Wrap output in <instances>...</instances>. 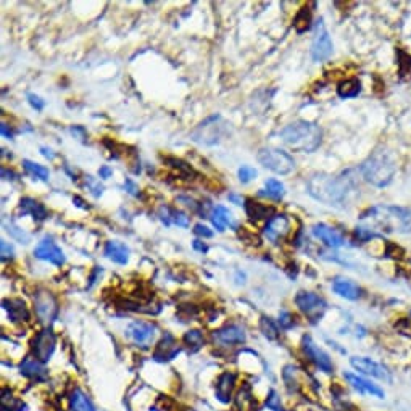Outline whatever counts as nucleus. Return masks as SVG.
Here are the masks:
<instances>
[{
  "label": "nucleus",
  "mask_w": 411,
  "mask_h": 411,
  "mask_svg": "<svg viewBox=\"0 0 411 411\" xmlns=\"http://www.w3.org/2000/svg\"><path fill=\"white\" fill-rule=\"evenodd\" d=\"M0 129H2V136L7 137V139H11V137H13V133H11V129L9 128L7 123H2V126H0Z\"/></svg>",
  "instance_id": "09e8293b"
},
{
  "label": "nucleus",
  "mask_w": 411,
  "mask_h": 411,
  "mask_svg": "<svg viewBox=\"0 0 411 411\" xmlns=\"http://www.w3.org/2000/svg\"><path fill=\"white\" fill-rule=\"evenodd\" d=\"M124 187H126V190H128V192H129L131 195H136V197H137V195H139V187H137L136 184H134L133 181H131V180L124 181Z\"/></svg>",
  "instance_id": "a18cd8bd"
},
{
  "label": "nucleus",
  "mask_w": 411,
  "mask_h": 411,
  "mask_svg": "<svg viewBox=\"0 0 411 411\" xmlns=\"http://www.w3.org/2000/svg\"><path fill=\"white\" fill-rule=\"evenodd\" d=\"M344 379L347 380V384L356 392V394L369 398H376V400H384L385 398L384 387H380L379 384L374 383V380L361 376L358 373H345Z\"/></svg>",
  "instance_id": "9d476101"
},
{
  "label": "nucleus",
  "mask_w": 411,
  "mask_h": 411,
  "mask_svg": "<svg viewBox=\"0 0 411 411\" xmlns=\"http://www.w3.org/2000/svg\"><path fill=\"white\" fill-rule=\"evenodd\" d=\"M397 171V163L394 155L390 152L379 148V150L373 152V155L365 160L361 165V176L365 181L373 184L376 187H384L390 181L394 180Z\"/></svg>",
  "instance_id": "20e7f679"
},
{
  "label": "nucleus",
  "mask_w": 411,
  "mask_h": 411,
  "mask_svg": "<svg viewBox=\"0 0 411 411\" xmlns=\"http://www.w3.org/2000/svg\"><path fill=\"white\" fill-rule=\"evenodd\" d=\"M166 162H168L170 166H172V168H176L177 171H180V175H181V176H187V177H190V176H194V175H195L194 170H192V166L187 165V163H184L182 160L168 158V160H166Z\"/></svg>",
  "instance_id": "f704fd0d"
},
{
  "label": "nucleus",
  "mask_w": 411,
  "mask_h": 411,
  "mask_svg": "<svg viewBox=\"0 0 411 411\" xmlns=\"http://www.w3.org/2000/svg\"><path fill=\"white\" fill-rule=\"evenodd\" d=\"M99 175H100V177H104V180H109V177L113 175V170L110 168V166L105 165L99 170Z\"/></svg>",
  "instance_id": "49530a36"
},
{
  "label": "nucleus",
  "mask_w": 411,
  "mask_h": 411,
  "mask_svg": "<svg viewBox=\"0 0 411 411\" xmlns=\"http://www.w3.org/2000/svg\"><path fill=\"white\" fill-rule=\"evenodd\" d=\"M40 152H43V155H44L45 158H53V157H55L50 148H47V147H40Z\"/></svg>",
  "instance_id": "3c124183"
},
{
  "label": "nucleus",
  "mask_w": 411,
  "mask_h": 411,
  "mask_svg": "<svg viewBox=\"0 0 411 411\" xmlns=\"http://www.w3.org/2000/svg\"><path fill=\"white\" fill-rule=\"evenodd\" d=\"M158 217L166 226L177 224V226H182V228H187L189 226V217H186V213L175 210V208L162 207L158 210Z\"/></svg>",
  "instance_id": "393cba45"
},
{
  "label": "nucleus",
  "mask_w": 411,
  "mask_h": 411,
  "mask_svg": "<svg viewBox=\"0 0 411 411\" xmlns=\"http://www.w3.org/2000/svg\"><path fill=\"white\" fill-rule=\"evenodd\" d=\"M18 212L21 214H29V217H33L34 221L38 223H43L44 219H47L49 217V213H47V208L40 204V202L34 200V199H21L20 205H18Z\"/></svg>",
  "instance_id": "4be33fe9"
},
{
  "label": "nucleus",
  "mask_w": 411,
  "mask_h": 411,
  "mask_svg": "<svg viewBox=\"0 0 411 411\" xmlns=\"http://www.w3.org/2000/svg\"><path fill=\"white\" fill-rule=\"evenodd\" d=\"M295 305L303 314H305L309 323L313 324H317L323 319L327 309V303L323 297L314 294V292L305 290H300L299 294L295 295Z\"/></svg>",
  "instance_id": "6e6552de"
},
{
  "label": "nucleus",
  "mask_w": 411,
  "mask_h": 411,
  "mask_svg": "<svg viewBox=\"0 0 411 411\" xmlns=\"http://www.w3.org/2000/svg\"><path fill=\"white\" fill-rule=\"evenodd\" d=\"M192 247L197 250V252H202V253H205L207 250H208V247H207V243H204L202 241H194V243H192Z\"/></svg>",
  "instance_id": "de8ad7c7"
},
{
  "label": "nucleus",
  "mask_w": 411,
  "mask_h": 411,
  "mask_svg": "<svg viewBox=\"0 0 411 411\" xmlns=\"http://www.w3.org/2000/svg\"><path fill=\"white\" fill-rule=\"evenodd\" d=\"M184 344L187 345V347L190 349V350H199L202 345H204V342H205V339H204V334H202L200 331H197V329H192V331H189V332H186V334H184Z\"/></svg>",
  "instance_id": "473e14b6"
},
{
  "label": "nucleus",
  "mask_w": 411,
  "mask_h": 411,
  "mask_svg": "<svg viewBox=\"0 0 411 411\" xmlns=\"http://www.w3.org/2000/svg\"><path fill=\"white\" fill-rule=\"evenodd\" d=\"M34 312L40 323L50 324L58 314V302L49 290H38L34 294Z\"/></svg>",
  "instance_id": "1a4fd4ad"
},
{
  "label": "nucleus",
  "mask_w": 411,
  "mask_h": 411,
  "mask_svg": "<svg viewBox=\"0 0 411 411\" xmlns=\"http://www.w3.org/2000/svg\"><path fill=\"white\" fill-rule=\"evenodd\" d=\"M2 305L7 309L9 318L10 321H13V323H26L29 319V309L21 299H5Z\"/></svg>",
  "instance_id": "412c9836"
},
{
  "label": "nucleus",
  "mask_w": 411,
  "mask_h": 411,
  "mask_svg": "<svg viewBox=\"0 0 411 411\" xmlns=\"http://www.w3.org/2000/svg\"><path fill=\"white\" fill-rule=\"evenodd\" d=\"M302 350H303V354H305L307 358L312 361L318 369H321L323 373L329 374V373L334 371V363H332L331 356L327 355L323 349H319L317 342H314L309 336H303Z\"/></svg>",
  "instance_id": "9b49d317"
},
{
  "label": "nucleus",
  "mask_w": 411,
  "mask_h": 411,
  "mask_svg": "<svg viewBox=\"0 0 411 411\" xmlns=\"http://www.w3.org/2000/svg\"><path fill=\"white\" fill-rule=\"evenodd\" d=\"M290 231L292 221L287 214H274L263 229L266 239L273 243H279L281 241H284L285 237L290 234Z\"/></svg>",
  "instance_id": "4468645a"
},
{
  "label": "nucleus",
  "mask_w": 411,
  "mask_h": 411,
  "mask_svg": "<svg viewBox=\"0 0 411 411\" xmlns=\"http://www.w3.org/2000/svg\"><path fill=\"white\" fill-rule=\"evenodd\" d=\"M246 212H247V217L252 218V219H265V218H270L271 214L274 213V208L271 207H266L263 204H258V202H255L252 199H247L246 204ZM273 218V217H271Z\"/></svg>",
  "instance_id": "cd10ccee"
},
{
  "label": "nucleus",
  "mask_w": 411,
  "mask_h": 411,
  "mask_svg": "<svg viewBox=\"0 0 411 411\" xmlns=\"http://www.w3.org/2000/svg\"><path fill=\"white\" fill-rule=\"evenodd\" d=\"M279 324H281V327H284V329H289V327L294 326L292 314L287 312H283L281 314H279Z\"/></svg>",
  "instance_id": "37998d69"
},
{
  "label": "nucleus",
  "mask_w": 411,
  "mask_h": 411,
  "mask_svg": "<svg viewBox=\"0 0 411 411\" xmlns=\"http://www.w3.org/2000/svg\"><path fill=\"white\" fill-rule=\"evenodd\" d=\"M105 257L118 265H126L129 261V248L120 241H110L105 246Z\"/></svg>",
  "instance_id": "5701e85b"
},
{
  "label": "nucleus",
  "mask_w": 411,
  "mask_h": 411,
  "mask_svg": "<svg viewBox=\"0 0 411 411\" xmlns=\"http://www.w3.org/2000/svg\"><path fill=\"white\" fill-rule=\"evenodd\" d=\"M410 318H411V309H410Z\"/></svg>",
  "instance_id": "603ef678"
},
{
  "label": "nucleus",
  "mask_w": 411,
  "mask_h": 411,
  "mask_svg": "<svg viewBox=\"0 0 411 411\" xmlns=\"http://www.w3.org/2000/svg\"><path fill=\"white\" fill-rule=\"evenodd\" d=\"M21 374L29 379L35 380H43L47 378V369L44 368V363H40L39 360H35L34 356H28L21 361Z\"/></svg>",
  "instance_id": "b1692460"
},
{
  "label": "nucleus",
  "mask_w": 411,
  "mask_h": 411,
  "mask_svg": "<svg viewBox=\"0 0 411 411\" xmlns=\"http://www.w3.org/2000/svg\"><path fill=\"white\" fill-rule=\"evenodd\" d=\"M210 218H212L213 226H214V228H217L219 232L226 231V228H228L229 224H232V213L228 210V208L223 207V205L214 207L213 210H212Z\"/></svg>",
  "instance_id": "bb28decb"
},
{
  "label": "nucleus",
  "mask_w": 411,
  "mask_h": 411,
  "mask_svg": "<svg viewBox=\"0 0 411 411\" xmlns=\"http://www.w3.org/2000/svg\"><path fill=\"white\" fill-rule=\"evenodd\" d=\"M294 26H295V29L299 33H303L305 29L309 28V11H308V9H302L299 11V15L295 16Z\"/></svg>",
  "instance_id": "c9c22d12"
},
{
  "label": "nucleus",
  "mask_w": 411,
  "mask_h": 411,
  "mask_svg": "<svg viewBox=\"0 0 411 411\" xmlns=\"http://www.w3.org/2000/svg\"><path fill=\"white\" fill-rule=\"evenodd\" d=\"M234 385H236V374L223 373L221 376L218 378L217 383V397L219 400L229 402L232 390H234Z\"/></svg>",
  "instance_id": "a878e982"
},
{
  "label": "nucleus",
  "mask_w": 411,
  "mask_h": 411,
  "mask_svg": "<svg viewBox=\"0 0 411 411\" xmlns=\"http://www.w3.org/2000/svg\"><path fill=\"white\" fill-rule=\"evenodd\" d=\"M354 189L355 184L347 176L314 175L308 181L309 195L331 207H344Z\"/></svg>",
  "instance_id": "f03ea898"
},
{
  "label": "nucleus",
  "mask_w": 411,
  "mask_h": 411,
  "mask_svg": "<svg viewBox=\"0 0 411 411\" xmlns=\"http://www.w3.org/2000/svg\"><path fill=\"white\" fill-rule=\"evenodd\" d=\"M34 257L55 266H62L65 263V253L63 250L57 246L52 239H44L39 242V246L34 248Z\"/></svg>",
  "instance_id": "2eb2a0df"
},
{
  "label": "nucleus",
  "mask_w": 411,
  "mask_h": 411,
  "mask_svg": "<svg viewBox=\"0 0 411 411\" xmlns=\"http://www.w3.org/2000/svg\"><path fill=\"white\" fill-rule=\"evenodd\" d=\"M4 226H5V231H7L11 237H15L16 241H20L21 243H28V242H29V236L26 234L25 231L18 228L16 224H13V223H10V224L4 223Z\"/></svg>",
  "instance_id": "e433bc0d"
},
{
  "label": "nucleus",
  "mask_w": 411,
  "mask_h": 411,
  "mask_svg": "<svg viewBox=\"0 0 411 411\" xmlns=\"http://www.w3.org/2000/svg\"><path fill=\"white\" fill-rule=\"evenodd\" d=\"M284 194V184L278 180H268L265 182V189L260 190V195H266L273 200H281Z\"/></svg>",
  "instance_id": "7c9ffc66"
},
{
  "label": "nucleus",
  "mask_w": 411,
  "mask_h": 411,
  "mask_svg": "<svg viewBox=\"0 0 411 411\" xmlns=\"http://www.w3.org/2000/svg\"><path fill=\"white\" fill-rule=\"evenodd\" d=\"M126 334L133 339L136 344L147 345L155 336V326L150 323H144V321H134V323L128 327Z\"/></svg>",
  "instance_id": "a211bd4d"
},
{
  "label": "nucleus",
  "mask_w": 411,
  "mask_h": 411,
  "mask_svg": "<svg viewBox=\"0 0 411 411\" xmlns=\"http://www.w3.org/2000/svg\"><path fill=\"white\" fill-rule=\"evenodd\" d=\"M268 408L273 410V411H283V403H281V398L278 397V394L274 390L270 392V397H268L266 400Z\"/></svg>",
  "instance_id": "a19ab883"
},
{
  "label": "nucleus",
  "mask_w": 411,
  "mask_h": 411,
  "mask_svg": "<svg viewBox=\"0 0 411 411\" xmlns=\"http://www.w3.org/2000/svg\"><path fill=\"white\" fill-rule=\"evenodd\" d=\"M194 232L197 236H200V237H212L213 236V231L208 229L207 226H204V224H195Z\"/></svg>",
  "instance_id": "c03bdc74"
},
{
  "label": "nucleus",
  "mask_w": 411,
  "mask_h": 411,
  "mask_svg": "<svg viewBox=\"0 0 411 411\" xmlns=\"http://www.w3.org/2000/svg\"><path fill=\"white\" fill-rule=\"evenodd\" d=\"M279 137L292 150L302 153H312L323 142V129L317 123L299 120L285 126Z\"/></svg>",
  "instance_id": "7ed1b4c3"
},
{
  "label": "nucleus",
  "mask_w": 411,
  "mask_h": 411,
  "mask_svg": "<svg viewBox=\"0 0 411 411\" xmlns=\"http://www.w3.org/2000/svg\"><path fill=\"white\" fill-rule=\"evenodd\" d=\"M23 168H25L28 175H31L33 177H38L40 181H49L50 172L43 165L34 163L31 160H23Z\"/></svg>",
  "instance_id": "2f4dec72"
},
{
  "label": "nucleus",
  "mask_w": 411,
  "mask_h": 411,
  "mask_svg": "<svg viewBox=\"0 0 411 411\" xmlns=\"http://www.w3.org/2000/svg\"><path fill=\"white\" fill-rule=\"evenodd\" d=\"M246 331L243 327L231 324V326H224L221 329L213 332V341L214 344L221 345V347H231V345H237L246 342Z\"/></svg>",
  "instance_id": "dca6fc26"
},
{
  "label": "nucleus",
  "mask_w": 411,
  "mask_h": 411,
  "mask_svg": "<svg viewBox=\"0 0 411 411\" xmlns=\"http://www.w3.org/2000/svg\"><path fill=\"white\" fill-rule=\"evenodd\" d=\"M2 176L4 180H15V172L13 171H7V168H2Z\"/></svg>",
  "instance_id": "8fccbe9b"
},
{
  "label": "nucleus",
  "mask_w": 411,
  "mask_h": 411,
  "mask_svg": "<svg viewBox=\"0 0 411 411\" xmlns=\"http://www.w3.org/2000/svg\"><path fill=\"white\" fill-rule=\"evenodd\" d=\"M258 162L276 175H289L295 170V162L287 152L281 148L265 147L258 152Z\"/></svg>",
  "instance_id": "423d86ee"
},
{
  "label": "nucleus",
  "mask_w": 411,
  "mask_h": 411,
  "mask_svg": "<svg viewBox=\"0 0 411 411\" xmlns=\"http://www.w3.org/2000/svg\"><path fill=\"white\" fill-rule=\"evenodd\" d=\"M313 236L318 237L321 242H324L327 247L337 248L345 246V239L341 232L327 224H314L313 226Z\"/></svg>",
  "instance_id": "f3484780"
},
{
  "label": "nucleus",
  "mask_w": 411,
  "mask_h": 411,
  "mask_svg": "<svg viewBox=\"0 0 411 411\" xmlns=\"http://www.w3.org/2000/svg\"><path fill=\"white\" fill-rule=\"evenodd\" d=\"M180 351L181 349L177 347L176 339L171 334H165V337L157 345V350H155L153 356H155V360H158V361H168L175 358Z\"/></svg>",
  "instance_id": "aec40b11"
},
{
  "label": "nucleus",
  "mask_w": 411,
  "mask_h": 411,
  "mask_svg": "<svg viewBox=\"0 0 411 411\" xmlns=\"http://www.w3.org/2000/svg\"><path fill=\"white\" fill-rule=\"evenodd\" d=\"M360 81L358 80H345L342 81L341 84H339L337 87V94H339V97H342V99H351V97H356L360 92Z\"/></svg>",
  "instance_id": "c756f323"
},
{
  "label": "nucleus",
  "mask_w": 411,
  "mask_h": 411,
  "mask_svg": "<svg viewBox=\"0 0 411 411\" xmlns=\"http://www.w3.org/2000/svg\"><path fill=\"white\" fill-rule=\"evenodd\" d=\"M86 186L91 190V194L94 197H100L104 194V186L100 184V181L95 180L92 176H86Z\"/></svg>",
  "instance_id": "58836bf2"
},
{
  "label": "nucleus",
  "mask_w": 411,
  "mask_h": 411,
  "mask_svg": "<svg viewBox=\"0 0 411 411\" xmlns=\"http://www.w3.org/2000/svg\"><path fill=\"white\" fill-rule=\"evenodd\" d=\"M13 257H15L13 247H11L7 241H0V258H2V261L13 260Z\"/></svg>",
  "instance_id": "ea45409f"
},
{
  "label": "nucleus",
  "mask_w": 411,
  "mask_h": 411,
  "mask_svg": "<svg viewBox=\"0 0 411 411\" xmlns=\"http://www.w3.org/2000/svg\"><path fill=\"white\" fill-rule=\"evenodd\" d=\"M260 329L263 332V336L266 339H270V341H274V339H278L279 336V331H278V326L274 324V321L271 318H266L263 317L260 319Z\"/></svg>",
  "instance_id": "72a5a7b5"
},
{
  "label": "nucleus",
  "mask_w": 411,
  "mask_h": 411,
  "mask_svg": "<svg viewBox=\"0 0 411 411\" xmlns=\"http://www.w3.org/2000/svg\"><path fill=\"white\" fill-rule=\"evenodd\" d=\"M229 124L226 123L219 115H213L210 118L197 126V129L194 131L190 137L199 144H205V146H213L217 144L223 139V137L228 134Z\"/></svg>",
  "instance_id": "39448f33"
},
{
  "label": "nucleus",
  "mask_w": 411,
  "mask_h": 411,
  "mask_svg": "<svg viewBox=\"0 0 411 411\" xmlns=\"http://www.w3.org/2000/svg\"><path fill=\"white\" fill-rule=\"evenodd\" d=\"M361 228L373 232H398L410 234L411 232V208L397 205H376L361 214Z\"/></svg>",
  "instance_id": "f257e3e1"
},
{
  "label": "nucleus",
  "mask_w": 411,
  "mask_h": 411,
  "mask_svg": "<svg viewBox=\"0 0 411 411\" xmlns=\"http://www.w3.org/2000/svg\"><path fill=\"white\" fill-rule=\"evenodd\" d=\"M332 45L331 35L327 33V29L324 26V21L319 20L317 23V31H314V38H313V44H312V57L314 62H324L327 58L331 57Z\"/></svg>",
  "instance_id": "f8f14e48"
},
{
  "label": "nucleus",
  "mask_w": 411,
  "mask_h": 411,
  "mask_svg": "<svg viewBox=\"0 0 411 411\" xmlns=\"http://www.w3.org/2000/svg\"><path fill=\"white\" fill-rule=\"evenodd\" d=\"M70 408L71 411H95L92 402L89 400L84 392L76 389L70 397Z\"/></svg>",
  "instance_id": "c85d7f7f"
},
{
  "label": "nucleus",
  "mask_w": 411,
  "mask_h": 411,
  "mask_svg": "<svg viewBox=\"0 0 411 411\" xmlns=\"http://www.w3.org/2000/svg\"><path fill=\"white\" fill-rule=\"evenodd\" d=\"M237 175H239V181L242 184H247V182H250L252 180H255V177H257V170L252 168V166L243 165L239 168V172H237Z\"/></svg>",
  "instance_id": "4c0bfd02"
},
{
  "label": "nucleus",
  "mask_w": 411,
  "mask_h": 411,
  "mask_svg": "<svg viewBox=\"0 0 411 411\" xmlns=\"http://www.w3.org/2000/svg\"><path fill=\"white\" fill-rule=\"evenodd\" d=\"M28 102L31 104V106L33 109H35V110H43L44 106H45V102L43 99L39 97V95H35V94H28Z\"/></svg>",
  "instance_id": "79ce46f5"
},
{
  "label": "nucleus",
  "mask_w": 411,
  "mask_h": 411,
  "mask_svg": "<svg viewBox=\"0 0 411 411\" xmlns=\"http://www.w3.org/2000/svg\"><path fill=\"white\" fill-rule=\"evenodd\" d=\"M55 345H57V339H55V334L52 332V329H43L35 334V337L31 342L33 356L40 363L49 361L50 356L53 355V350H55Z\"/></svg>",
  "instance_id": "ddd939ff"
},
{
  "label": "nucleus",
  "mask_w": 411,
  "mask_h": 411,
  "mask_svg": "<svg viewBox=\"0 0 411 411\" xmlns=\"http://www.w3.org/2000/svg\"><path fill=\"white\" fill-rule=\"evenodd\" d=\"M332 290H334L339 297L347 300H358L363 294L358 284L345 278L334 279V283H332Z\"/></svg>",
  "instance_id": "6ab92c4d"
},
{
  "label": "nucleus",
  "mask_w": 411,
  "mask_h": 411,
  "mask_svg": "<svg viewBox=\"0 0 411 411\" xmlns=\"http://www.w3.org/2000/svg\"><path fill=\"white\" fill-rule=\"evenodd\" d=\"M350 366L361 376L369 379H376L385 384H392V380H394L392 371L384 363H379L374 358H369V356H351Z\"/></svg>",
  "instance_id": "0eeeda50"
}]
</instances>
